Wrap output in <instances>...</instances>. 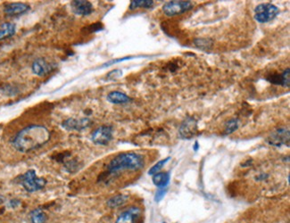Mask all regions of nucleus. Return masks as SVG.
<instances>
[{"label": "nucleus", "instance_id": "4be33fe9", "mask_svg": "<svg viewBox=\"0 0 290 223\" xmlns=\"http://www.w3.org/2000/svg\"><path fill=\"white\" fill-rule=\"evenodd\" d=\"M239 128V123H238V120L236 119H232L226 124V128H225V133L226 134H230L232 132H234L235 130Z\"/></svg>", "mask_w": 290, "mask_h": 223}, {"label": "nucleus", "instance_id": "f03ea898", "mask_svg": "<svg viewBox=\"0 0 290 223\" xmlns=\"http://www.w3.org/2000/svg\"><path fill=\"white\" fill-rule=\"evenodd\" d=\"M145 166V159L142 154L133 152L122 153L116 155L108 163V174H115L123 171H140Z\"/></svg>", "mask_w": 290, "mask_h": 223}, {"label": "nucleus", "instance_id": "9d476101", "mask_svg": "<svg viewBox=\"0 0 290 223\" xmlns=\"http://www.w3.org/2000/svg\"><path fill=\"white\" fill-rule=\"evenodd\" d=\"M53 69H54V65L48 63L44 58L36 59L33 62V65H32V70H33V74L37 76H39V77L46 76L49 73H51Z\"/></svg>", "mask_w": 290, "mask_h": 223}, {"label": "nucleus", "instance_id": "f8f14e48", "mask_svg": "<svg viewBox=\"0 0 290 223\" xmlns=\"http://www.w3.org/2000/svg\"><path fill=\"white\" fill-rule=\"evenodd\" d=\"M31 9V6L25 3H9L4 7V13L8 16H18L27 13Z\"/></svg>", "mask_w": 290, "mask_h": 223}, {"label": "nucleus", "instance_id": "0eeeda50", "mask_svg": "<svg viewBox=\"0 0 290 223\" xmlns=\"http://www.w3.org/2000/svg\"><path fill=\"white\" fill-rule=\"evenodd\" d=\"M197 131H198V128H197V120L189 117L181 123L179 130V133L182 139L190 140L193 137L197 135Z\"/></svg>", "mask_w": 290, "mask_h": 223}, {"label": "nucleus", "instance_id": "39448f33", "mask_svg": "<svg viewBox=\"0 0 290 223\" xmlns=\"http://www.w3.org/2000/svg\"><path fill=\"white\" fill-rule=\"evenodd\" d=\"M193 4L191 1H170L163 6V12L167 16H174L181 14L191 9Z\"/></svg>", "mask_w": 290, "mask_h": 223}, {"label": "nucleus", "instance_id": "1a4fd4ad", "mask_svg": "<svg viewBox=\"0 0 290 223\" xmlns=\"http://www.w3.org/2000/svg\"><path fill=\"white\" fill-rule=\"evenodd\" d=\"M269 144L281 147L282 145H290V131L286 129H279L272 133L268 139Z\"/></svg>", "mask_w": 290, "mask_h": 223}, {"label": "nucleus", "instance_id": "423d86ee", "mask_svg": "<svg viewBox=\"0 0 290 223\" xmlns=\"http://www.w3.org/2000/svg\"><path fill=\"white\" fill-rule=\"evenodd\" d=\"M112 140V128L111 126H101L93 131L91 140L94 144L107 146Z\"/></svg>", "mask_w": 290, "mask_h": 223}, {"label": "nucleus", "instance_id": "a878e982", "mask_svg": "<svg viewBox=\"0 0 290 223\" xmlns=\"http://www.w3.org/2000/svg\"></svg>", "mask_w": 290, "mask_h": 223}, {"label": "nucleus", "instance_id": "a211bd4d", "mask_svg": "<svg viewBox=\"0 0 290 223\" xmlns=\"http://www.w3.org/2000/svg\"><path fill=\"white\" fill-rule=\"evenodd\" d=\"M129 199V196L126 195H116L114 196H112L110 199L108 200V206L111 209L113 208H118L120 206L124 205L127 202V200Z\"/></svg>", "mask_w": 290, "mask_h": 223}, {"label": "nucleus", "instance_id": "b1692460", "mask_svg": "<svg viewBox=\"0 0 290 223\" xmlns=\"http://www.w3.org/2000/svg\"><path fill=\"white\" fill-rule=\"evenodd\" d=\"M19 205H20V202H19L18 200L14 199L10 201L9 206L10 207H12V208H15V207H17Z\"/></svg>", "mask_w": 290, "mask_h": 223}, {"label": "nucleus", "instance_id": "412c9836", "mask_svg": "<svg viewBox=\"0 0 290 223\" xmlns=\"http://www.w3.org/2000/svg\"><path fill=\"white\" fill-rule=\"evenodd\" d=\"M170 159H171V157H167V158L163 159V160L159 161L158 163H155L153 167L150 168V170L148 171V174L153 176L154 174H156V173L160 172V171L163 169L164 165L168 163V161Z\"/></svg>", "mask_w": 290, "mask_h": 223}, {"label": "nucleus", "instance_id": "4468645a", "mask_svg": "<svg viewBox=\"0 0 290 223\" xmlns=\"http://www.w3.org/2000/svg\"><path fill=\"white\" fill-rule=\"evenodd\" d=\"M108 100L112 104L115 105H122L130 102L131 98L127 96L126 94L122 93L120 91H112L111 93L108 94Z\"/></svg>", "mask_w": 290, "mask_h": 223}, {"label": "nucleus", "instance_id": "6e6552de", "mask_svg": "<svg viewBox=\"0 0 290 223\" xmlns=\"http://www.w3.org/2000/svg\"><path fill=\"white\" fill-rule=\"evenodd\" d=\"M91 123V121L88 118H83V119H74V118H69L63 121L62 127L66 130H84L88 128Z\"/></svg>", "mask_w": 290, "mask_h": 223}, {"label": "nucleus", "instance_id": "f257e3e1", "mask_svg": "<svg viewBox=\"0 0 290 223\" xmlns=\"http://www.w3.org/2000/svg\"><path fill=\"white\" fill-rule=\"evenodd\" d=\"M50 137V131L47 127L33 124L20 130L14 136L12 145L18 152L28 153L47 144Z\"/></svg>", "mask_w": 290, "mask_h": 223}, {"label": "nucleus", "instance_id": "7ed1b4c3", "mask_svg": "<svg viewBox=\"0 0 290 223\" xmlns=\"http://www.w3.org/2000/svg\"><path fill=\"white\" fill-rule=\"evenodd\" d=\"M18 183L29 193H34L43 189L47 185V181L42 177H37L34 170H29L18 177Z\"/></svg>", "mask_w": 290, "mask_h": 223}, {"label": "nucleus", "instance_id": "ddd939ff", "mask_svg": "<svg viewBox=\"0 0 290 223\" xmlns=\"http://www.w3.org/2000/svg\"><path fill=\"white\" fill-rule=\"evenodd\" d=\"M141 214L139 207H131L119 215L115 223H135L141 217Z\"/></svg>", "mask_w": 290, "mask_h": 223}, {"label": "nucleus", "instance_id": "f3484780", "mask_svg": "<svg viewBox=\"0 0 290 223\" xmlns=\"http://www.w3.org/2000/svg\"><path fill=\"white\" fill-rule=\"evenodd\" d=\"M16 27L14 24L5 23L0 26V40H4L8 37L14 36Z\"/></svg>", "mask_w": 290, "mask_h": 223}, {"label": "nucleus", "instance_id": "6ab92c4d", "mask_svg": "<svg viewBox=\"0 0 290 223\" xmlns=\"http://www.w3.org/2000/svg\"><path fill=\"white\" fill-rule=\"evenodd\" d=\"M30 223H47V214L41 209H34L30 214Z\"/></svg>", "mask_w": 290, "mask_h": 223}, {"label": "nucleus", "instance_id": "5701e85b", "mask_svg": "<svg viewBox=\"0 0 290 223\" xmlns=\"http://www.w3.org/2000/svg\"><path fill=\"white\" fill-rule=\"evenodd\" d=\"M166 193H167V187H159L156 191L155 195H154V201L156 203H158L164 198L165 195H166Z\"/></svg>", "mask_w": 290, "mask_h": 223}, {"label": "nucleus", "instance_id": "dca6fc26", "mask_svg": "<svg viewBox=\"0 0 290 223\" xmlns=\"http://www.w3.org/2000/svg\"><path fill=\"white\" fill-rule=\"evenodd\" d=\"M290 68H288L287 70L283 72L282 74L274 75L272 76V78L270 79V81L272 83L280 84L282 85L283 87L289 88L290 87Z\"/></svg>", "mask_w": 290, "mask_h": 223}, {"label": "nucleus", "instance_id": "aec40b11", "mask_svg": "<svg viewBox=\"0 0 290 223\" xmlns=\"http://www.w3.org/2000/svg\"><path fill=\"white\" fill-rule=\"evenodd\" d=\"M154 5V1L152 0H133L131 1L130 5V9L135 10L139 7H144V8H150Z\"/></svg>", "mask_w": 290, "mask_h": 223}, {"label": "nucleus", "instance_id": "20e7f679", "mask_svg": "<svg viewBox=\"0 0 290 223\" xmlns=\"http://www.w3.org/2000/svg\"><path fill=\"white\" fill-rule=\"evenodd\" d=\"M280 13L276 5L272 4H260L254 10V18L260 24H266L275 18Z\"/></svg>", "mask_w": 290, "mask_h": 223}, {"label": "nucleus", "instance_id": "2eb2a0df", "mask_svg": "<svg viewBox=\"0 0 290 223\" xmlns=\"http://www.w3.org/2000/svg\"><path fill=\"white\" fill-rule=\"evenodd\" d=\"M171 180V175L169 172H158L153 175V183L159 187H167Z\"/></svg>", "mask_w": 290, "mask_h": 223}, {"label": "nucleus", "instance_id": "393cba45", "mask_svg": "<svg viewBox=\"0 0 290 223\" xmlns=\"http://www.w3.org/2000/svg\"><path fill=\"white\" fill-rule=\"evenodd\" d=\"M198 148H199V146H198V142L196 141V142H195V146H194V148H193V149H194V151H196V152H197V150H198Z\"/></svg>", "mask_w": 290, "mask_h": 223}, {"label": "nucleus", "instance_id": "9b49d317", "mask_svg": "<svg viewBox=\"0 0 290 223\" xmlns=\"http://www.w3.org/2000/svg\"><path fill=\"white\" fill-rule=\"evenodd\" d=\"M71 8L75 14L82 15V16L89 15L92 14L94 11L93 5L89 1H85V0L72 1L71 3Z\"/></svg>", "mask_w": 290, "mask_h": 223}]
</instances>
